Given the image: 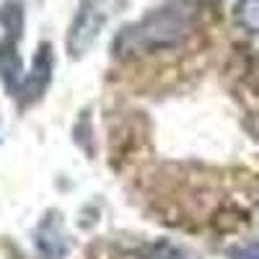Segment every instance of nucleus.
<instances>
[{"label":"nucleus","instance_id":"nucleus-1","mask_svg":"<svg viewBox=\"0 0 259 259\" xmlns=\"http://www.w3.org/2000/svg\"><path fill=\"white\" fill-rule=\"evenodd\" d=\"M197 8L189 0H174L153 13H148L138 26H130L114 41V50L119 55L135 52H156L177 47L192 34Z\"/></svg>","mask_w":259,"mask_h":259},{"label":"nucleus","instance_id":"nucleus-4","mask_svg":"<svg viewBox=\"0 0 259 259\" xmlns=\"http://www.w3.org/2000/svg\"><path fill=\"white\" fill-rule=\"evenodd\" d=\"M50 78H52V52H50V45H41L39 52H36V57H34L31 75L26 78V85H24V96H26V101L39 99L41 94H45Z\"/></svg>","mask_w":259,"mask_h":259},{"label":"nucleus","instance_id":"nucleus-2","mask_svg":"<svg viewBox=\"0 0 259 259\" xmlns=\"http://www.w3.org/2000/svg\"><path fill=\"white\" fill-rule=\"evenodd\" d=\"M106 21V6L104 0H85L78 8L73 24H70V34H68V52L70 57H80L89 52V47L96 41L101 26Z\"/></svg>","mask_w":259,"mask_h":259},{"label":"nucleus","instance_id":"nucleus-9","mask_svg":"<svg viewBox=\"0 0 259 259\" xmlns=\"http://www.w3.org/2000/svg\"><path fill=\"white\" fill-rule=\"evenodd\" d=\"M233 259H259V246H246L241 251H236Z\"/></svg>","mask_w":259,"mask_h":259},{"label":"nucleus","instance_id":"nucleus-3","mask_svg":"<svg viewBox=\"0 0 259 259\" xmlns=\"http://www.w3.org/2000/svg\"><path fill=\"white\" fill-rule=\"evenodd\" d=\"M36 246L45 259H62L68 254V241H65L62 226L57 221V215H47L45 223L36 231Z\"/></svg>","mask_w":259,"mask_h":259},{"label":"nucleus","instance_id":"nucleus-5","mask_svg":"<svg viewBox=\"0 0 259 259\" xmlns=\"http://www.w3.org/2000/svg\"><path fill=\"white\" fill-rule=\"evenodd\" d=\"M0 78L8 85H16L21 78V60H18L13 45H0Z\"/></svg>","mask_w":259,"mask_h":259},{"label":"nucleus","instance_id":"nucleus-6","mask_svg":"<svg viewBox=\"0 0 259 259\" xmlns=\"http://www.w3.org/2000/svg\"><path fill=\"white\" fill-rule=\"evenodd\" d=\"M0 21H3L6 31L13 34V39L21 36V29H24V11H21V6L16 0H11V3H6L0 8Z\"/></svg>","mask_w":259,"mask_h":259},{"label":"nucleus","instance_id":"nucleus-7","mask_svg":"<svg viewBox=\"0 0 259 259\" xmlns=\"http://www.w3.org/2000/svg\"><path fill=\"white\" fill-rule=\"evenodd\" d=\"M236 18H239V24L249 31H259V0H241L239 6H236Z\"/></svg>","mask_w":259,"mask_h":259},{"label":"nucleus","instance_id":"nucleus-8","mask_svg":"<svg viewBox=\"0 0 259 259\" xmlns=\"http://www.w3.org/2000/svg\"><path fill=\"white\" fill-rule=\"evenodd\" d=\"M148 259H182V251L168 244H158L153 249H148Z\"/></svg>","mask_w":259,"mask_h":259}]
</instances>
